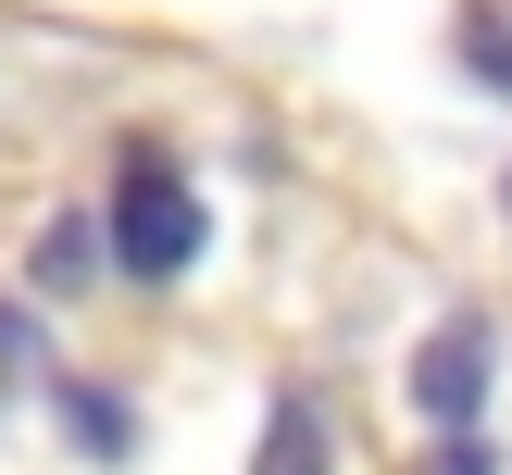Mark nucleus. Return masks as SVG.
<instances>
[{"label":"nucleus","mask_w":512,"mask_h":475,"mask_svg":"<svg viewBox=\"0 0 512 475\" xmlns=\"http://www.w3.org/2000/svg\"><path fill=\"white\" fill-rule=\"evenodd\" d=\"M113 263L125 275H150V288H175V275L213 250V200H200V175L188 163H163V150H125V175H113Z\"/></svg>","instance_id":"1"},{"label":"nucleus","mask_w":512,"mask_h":475,"mask_svg":"<svg viewBox=\"0 0 512 475\" xmlns=\"http://www.w3.org/2000/svg\"><path fill=\"white\" fill-rule=\"evenodd\" d=\"M413 413L438 425V438H463V425L488 413V325H475V313H450L438 338L413 350Z\"/></svg>","instance_id":"2"},{"label":"nucleus","mask_w":512,"mask_h":475,"mask_svg":"<svg viewBox=\"0 0 512 475\" xmlns=\"http://www.w3.org/2000/svg\"><path fill=\"white\" fill-rule=\"evenodd\" d=\"M63 425L100 450V463H113V450H138V413H125L113 388H75V375H63Z\"/></svg>","instance_id":"6"},{"label":"nucleus","mask_w":512,"mask_h":475,"mask_svg":"<svg viewBox=\"0 0 512 475\" xmlns=\"http://www.w3.org/2000/svg\"><path fill=\"white\" fill-rule=\"evenodd\" d=\"M100 250H113V225H100V213H50V225H38V250H25V288H38V300L100 288Z\"/></svg>","instance_id":"3"},{"label":"nucleus","mask_w":512,"mask_h":475,"mask_svg":"<svg viewBox=\"0 0 512 475\" xmlns=\"http://www.w3.org/2000/svg\"><path fill=\"white\" fill-rule=\"evenodd\" d=\"M425 475H500V463H488V438H475V425H463V438H450V450H438V463H425Z\"/></svg>","instance_id":"7"},{"label":"nucleus","mask_w":512,"mask_h":475,"mask_svg":"<svg viewBox=\"0 0 512 475\" xmlns=\"http://www.w3.org/2000/svg\"><path fill=\"white\" fill-rule=\"evenodd\" d=\"M500 200H512V175H500Z\"/></svg>","instance_id":"8"},{"label":"nucleus","mask_w":512,"mask_h":475,"mask_svg":"<svg viewBox=\"0 0 512 475\" xmlns=\"http://www.w3.org/2000/svg\"><path fill=\"white\" fill-rule=\"evenodd\" d=\"M250 475H338V438H325V400H313V388H275Z\"/></svg>","instance_id":"4"},{"label":"nucleus","mask_w":512,"mask_h":475,"mask_svg":"<svg viewBox=\"0 0 512 475\" xmlns=\"http://www.w3.org/2000/svg\"><path fill=\"white\" fill-rule=\"evenodd\" d=\"M450 38H463V75H488V88L512 100V0H463Z\"/></svg>","instance_id":"5"}]
</instances>
